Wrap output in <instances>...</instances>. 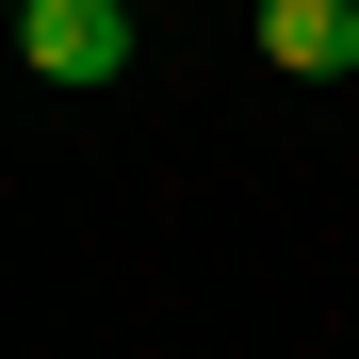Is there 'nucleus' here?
I'll use <instances>...</instances> for the list:
<instances>
[{"label": "nucleus", "mask_w": 359, "mask_h": 359, "mask_svg": "<svg viewBox=\"0 0 359 359\" xmlns=\"http://www.w3.org/2000/svg\"><path fill=\"white\" fill-rule=\"evenodd\" d=\"M131 0H33V17H17V49H33V82H66V98H98L114 66H131Z\"/></svg>", "instance_id": "1"}, {"label": "nucleus", "mask_w": 359, "mask_h": 359, "mask_svg": "<svg viewBox=\"0 0 359 359\" xmlns=\"http://www.w3.org/2000/svg\"><path fill=\"white\" fill-rule=\"evenodd\" d=\"M262 66L278 82H343L359 66V0H262Z\"/></svg>", "instance_id": "2"}, {"label": "nucleus", "mask_w": 359, "mask_h": 359, "mask_svg": "<svg viewBox=\"0 0 359 359\" xmlns=\"http://www.w3.org/2000/svg\"><path fill=\"white\" fill-rule=\"evenodd\" d=\"M0 17H33V0H0Z\"/></svg>", "instance_id": "3"}, {"label": "nucleus", "mask_w": 359, "mask_h": 359, "mask_svg": "<svg viewBox=\"0 0 359 359\" xmlns=\"http://www.w3.org/2000/svg\"><path fill=\"white\" fill-rule=\"evenodd\" d=\"M131 17H147V0H131Z\"/></svg>", "instance_id": "4"}]
</instances>
